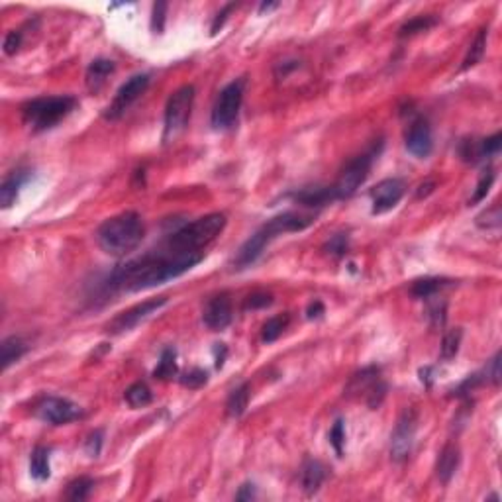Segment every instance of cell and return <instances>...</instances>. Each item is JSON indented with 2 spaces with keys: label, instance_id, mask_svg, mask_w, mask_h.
Here are the masks:
<instances>
[{
  "label": "cell",
  "instance_id": "obj_38",
  "mask_svg": "<svg viewBox=\"0 0 502 502\" xmlns=\"http://www.w3.org/2000/svg\"><path fill=\"white\" fill-rule=\"evenodd\" d=\"M330 443L334 445L336 454L342 457V455H343V445H345V424H343L342 418H338V420L334 422V426H331Z\"/></svg>",
  "mask_w": 502,
  "mask_h": 502
},
{
  "label": "cell",
  "instance_id": "obj_37",
  "mask_svg": "<svg viewBox=\"0 0 502 502\" xmlns=\"http://www.w3.org/2000/svg\"><path fill=\"white\" fill-rule=\"evenodd\" d=\"M206 380H209V373L204 369L195 367L181 377V385L186 389H200V387L206 385Z\"/></svg>",
  "mask_w": 502,
  "mask_h": 502
},
{
  "label": "cell",
  "instance_id": "obj_30",
  "mask_svg": "<svg viewBox=\"0 0 502 502\" xmlns=\"http://www.w3.org/2000/svg\"><path fill=\"white\" fill-rule=\"evenodd\" d=\"M438 24V18L436 16H416L412 20H408L405 24L400 26L398 30V36L400 37H412L416 34H422V32H428L429 28Z\"/></svg>",
  "mask_w": 502,
  "mask_h": 502
},
{
  "label": "cell",
  "instance_id": "obj_20",
  "mask_svg": "<svg viewBox=\"0 0 502 502\" xmlns=\"http://www.w3.org/2000/svg\"><path fill=\"white\" fill-rule=\"evenodd\" d=\"M114 69H116V63L112 61V59H95V61L86 67V88L90 93H98L102 86L106 85V81L114 73Z\"/></svg>",
  "mask_w": 502,
  "mask_h": 502
},
{
  "label": "cell",
  "instance_id": "obj_19",
  "mask_svg": "<svg viewBox=\"0 0 502 502\" xmlns=\"http://www.w3.org/2000/svg\"><path fill=\"white\" fill-rule=\"evenodd\" d=\"M326 479V467L318 459H305V463L300 467V483L302 489L308 496H312L314 492H318Z\"/></svg>",
  "mask_w": 502,
  "mask_h": 502
},
{
  "label": "cell",
  "instance_id": "obj_46",
  "mask_svg": "<svg viewBox=\"0 0 502 502\" xmlns=\"http://www.w3.org/2000/svg\"><path fill=\"white\" fill-rule=\"evenodd\" d=\"M255 496H258V492H255L253 483H244L240 490L235 492V501H253Z\"/></svg>",
  "mask_w": 502,
  "mask_h": 502
},
{
  "label": "cell",
  "instance_id": "obj_34",
  "mask_svg": "<svg viewBox=\"0 0 502 502\" xmlns=\"http://www.w3.org/2000/svg\"><path fill=\"white\" fill-rule=\"evenodd\" d=\"M349 249V238L347 233H336L324 244V251L331 258H343Z\"/></svg>",
  "mask_w": 502,
  "mask_h": 502
},
{
  "label": "cell",
  "instance_id": "obj_49",
  "mask_svg": "<svg viewBox=\"0 0 502 502\" xmlns=\"http://www.w3.org/2000/svg\"><path fill=\"white\" fill-rule=\"evenodd\" d=\"M279 4L277 2H263L261 6H259V12H265V10H273V8H277Z\"/></svg>",
  "mask_w": 502,
  "mask_h": 502
},
{
  "label": "cell",
  "instance_id": "obj_33",
  "mask_svg": "<svg viewBox=\"0 0 502 502\" xmlns=\"http://www.w3.org/2000/svg\"><path fill=\"white\" fill-rule=\"evenodd\" d=\"M502 224V212L499 204L490 206L477 216V226L481 230H499Z\"/></svg>",
  "mask_w": 502,
  "mask_h": 502
},
{
  "label": "cell",
  "instance_id": "obj_17",
  "mask_svg": "<svg viewBox=\"0 0 502 502\" xmlns=\"http://www.w3.org/2000/svg\"><path fill=\"white\" fill-rule=\"evenodd\" d=\"M459 463H461V452H459L457 443H452V441L445 443L440 455H438V461H436V475L443 485H447L454 479L457 469H459Z\"/></svg>",
  "mask_w": 502,
  "mask_h": 502
},
{
  "label": "cell",
  "instance_id": "obj_44",
  "mask_svg": "<svg viewBox=\"0 0 502 502\" xmlns=\"http://www.w3.org/2000/svg\"><path fill=\"white\" fill-rule=\"evenodd\" d=\"M233 8H235V4L232 2V4H226L220 12L216 14V18H214V22H212V28H210V34H212V36H216V34L220 32L222 26L226 24V20H228V16L232 14Z\"/></svg>",
  "mask_w": 502,
  "mask_h": 502
},
{
  "label": "cell",
  "instance_id": "obj_8",
  "mask_svg": "<svg viewBox=\"0 0 502 502\" xmlns=\"http://www.w3.org/2000/svg\"><path fill=\"white\" fill-rule=\"evenodd\" d=\"M244 79L232 81L230 85H226L220 90V95L214 100L212 106V114H210V124L214 130H230L233 124L238 122L240 116V108L244 102Z\"/></svg>",
  "mask_w": 502,
  "mask_h": 502
},
{
  "label": "cell",
  "instance_id": "obj_47",
  "mask_svg": "<svg viewBox=\"0 0 502 502\" xmlns=\"http://www.w3.org/2000/svg\"><path fill=\"white\" fill-rule=\"evenodd\" d=\"M434 191H436V183H434V181H426V183H422L418 186L416 198H426V196L432 195Z\"/></svg>",
  "mask_w": 502,
  "mask_h": 502
},
{
  "label": "cell",
  "instance_id": "obj_15",
  "mask_svg": "<svg viewBox=\"0 0 502 502\" xmlns=\"http://www.w3.org/2000/svg\"><path fill=\"white\" fill-rule=\"evenodd\" d=\"M406 193V183L403 179H385L377 183V186L371 191V200H373V214H385L392 210Z\"/></svg>",
  "mask_w": 502,
  "mask_h": 502
},
{
  "label": "cell",
  "instance_id": "obj_28",
  "mask_svg": "<svg viewBox=\"0 0 502 502\" xmlns=\"http://www.w3.org/2000/svg\"><path fill=\"white\" fill-rule=\"evenodd\" d=\"M175 375H177V354H175V349L167 347L161 354L157 367L153 369V377L157 380H169Z\"/></svg>",
  "mask_w": 502,
  "mask_h": 502
},
{
  "label": "cell",
  "instance_id": "obj_6",
  "mask_svg": "<svg viewBox=\"0 0 502 502\" xmlns=\"http://www.w3.org/2000/svg\"><path fill=\"white\" fill-rule=\"evenodd\" d=\"M380 147H383V144L373 146L369 151L354 157V160L343 167L340 177H338V181L331 184V193H334L336 200H343V198L354 196L359 191V186L367 181L371 165H373L375 157L379 155Z\"/></svg>",
  "mask_w": 502,
  "mask_h": 502
},
{
  "label": "cell",
  "instance_id": "obj_36",
  "mask_svg": "<svg viewBox=\"0 0 502 502\" xmlns=\"http://www.w3.org/2000/svg\"><path fill=\"white\" fill-rule=\"evenodd\" d=\"M502 147V134L496 132L492 134L490 137H485L479 142V149H481V160H489V157H494L501 153Z\"/></svg>",
  "mask_w": 502,
  "mask_h": 502
},
{
  "label": "cell",
  "instance_id": "obj_42",
  "mask_svg": "<svg viewBox=\"0 0 502 502\" xmlns=\"http://www.w3.org/2000/svg\"><path fill=\"white\" fill-rule=\"evenodd\" d=\"M485 375H487V383L494 387L501 385V351L490 359L489 365L485 367Z\"/></svg>",
  "mask_w": 502,
  "mask_h": 502
},
{
  "label": "cell",
  "instance_id": "obj_35",
  "mask_svg": "<svg viewBox=\"0 0 502 502\" xmlns=\"http://www.w3.org/2000/svg\"><path fill=\"white\" fill-rule=\"evenodd\" d=\"M492 183H494V171H492V169L489 167L487 171L481 175V179H479V183H477V189H475V193H473V196H471L469 204H477V202H481V200H485L487 195H489Z\"/></svg>",
  "mask_w": 502,
  "mask_h": 502
},
{
  "label": "cell",
  "instance_id": "obj_32",
  "mask_svg": "<svg viewBox=\"0 0 502 502\" xmlns=\"http://www.w3.org/2000/svg\"><path fill=\"white\" fill-rule=\"evenodd\" d=\"M485 51H487V30H481V32L477 34V37L473 39V44H471L469 51H467L461 69L465 71V69H469V67H475V65L483 59Z\"/></svg>",
  "mask_w": 502,
  "mask_h": 502
},
{
  "label": "cell",
  "instance_id": "obj_11",
  "mask_svg": "<svg viewBox=\"0 0 502 502\" xmlns=\"http://www.w3.org/2000/svg\"><path fill=\"white\" fill-rule=\"evenodd\" d=\"M34 414L51 426H63L83 418V408L63 396H44L34 408Z\"/></svg>",
  "mask_w": 502,
  "mask_h": 502
},
{
  "label": "cell",
  "instance_id": "obj_9",
  "mask_svg": "<svg viewBox=\"0 0 502 502\" xmlns=\"http://www.w3.org/2000/svg\"><path fill=\"white\" fill-rule=\"evenodd\" d=\"M345 394L349 398H363L371 410L379 408L383 398L387 396V383L380 379V369L365 367L357 371L347 383Z\"/></svg>",
  "mask_w": 502,
  "mask_h": 502
},
{
  "label": "cell",
  "instance_id": "obj_7",
  "mask_svg": "<svg viewBox=\"0 0 502 502\" xmlns=\"http://www.w3.org/2000/svg\"><path fill=\"white\" fill-rule=\"evenodd\" d=\"M195 104V86L183 85L173 93L167 106H165V128H163V142H171L183 132L189 124L191 112Z\"/></svg>",
  "mask_w": 502,
  "mask_h": 502
},
{
  "label": "cell",
  "instance_id": "obj_13",
  "mask_svg": "<svg viewBox=\"0 0 502 502\" xmlns=\"http://www.w3.org/2000/svg\"><path fill=\"white\" fill-rule=\"evenodd\" d=\"M414 438H416V412L414 410H405L403 416L398 418L396 426L392 429L391 436V457L392 461L403 463L406 461L412 447H414Z\"/></svg>",
  "mask_w": 502,
  "mask_h": 502
},
{
  "label": "cell",
  "instance_id": "obj_24",
  "mask_svg": "<svg viewBox=\"0 0 502 502\" xmlns=\"http://www.w3.org/2000/svg\"><path fill=\"white\" fill-rule=\"evenodd\" d=\"M30 475L36 481H46L51 475L49 471V450L44 445H37L30 455Z\"/></svg>",
  "mask_w": 502,
  "mask_h": 502
},
{
  "label": "cell",
  "instance_id": "obj_23",
  "mask_svg": "<svg viewBox=\"0 0 502 502\" xmlns=\"http://www.w3.org/2000/svg\"><path fill=\"white\" fill-rule=\"evenodd\" d=\"M249 394H251V389H249L247 383H242L240 387H235L230 392V396L226 400V412H228V416L240 418L244 414L245 408H247V403H249Z\"/></svg>",
  "mask_w": 502,
  "mask_h": 502
},
{
  "label": "cell",
  "instance_id": "obj_5",
  "mask_svg": "<svg viewBox=\"0 0 502 502\" xmlns=\"http://www.w3.org/2000/svg\"><path fill=\"white\" fill-rule=\"evenodd\" d=\"M75 108H77V98L69 95L39 97L28 100L22 106V120L34 132H46L65 120Z\"/></svg>",
  "mask_w": 502,
  "mask_h": 502
},
{
  "label": "cell",
  "instance_id": "obj_16",
  "mask_svg": "<svg viewBox=\"0 0 502 502\" xmlns=\"http://www.w3.org/2000/svg\"><path fill=\"white\" fill-rule=\"evenodd\" d=\"M233 318V308L232 300H230V294L222 293L212 296L206 307L202 310V322L204 326L212 331H222L226 330Z\"/></svg>",
  "mask_w": 502,
  "mask_h": 502
},
{
  "label": "cell",
  "instance_id": "obj_10",
  "mask_svg": "<svg viewBox=\"0 0 502 502\" xmlns=\"http://www.w3.org/2000/svg\"><path fill=\"white\" fill-rule=\"evenodd\" d=\"M151 77L147 73H137L132 75L126 83H124L116 95L112 98V102L108 104V108L104 110V118L106 120H120L126 112L130 110V106L134 104L137 98L142 97L149 86Z\"/></svg>",
  "mask_w": 502,
  "mask_h": 502
},
{
  "label": "cell",
  "instance_id": "obj_4",
  "mask_svg": "<svg viewBox=\"0 0 502 502\" xmlns=\"http://www.w3.org/2000/svg\"><path fill=\"white\" fill-rule=\"evenodd\" d=\"M226 214L222 212H212L202 218H196L195 222L184 224L177 232H173L163 247L175 253H204L206 245H210L222 230L226 228Z\"/></svg>",
  "mask_w": 502,
  "mask_h": 502
},
{
  "label": "cell",
  "instance_id": "obj_3",
  "mask_svg": "<svg viewBox=\"0 0 502 502\" xmlns=\"http://www.w3.org/2000/svg\"><path fill=\"white\" fill-rule=\"evenodd\" d=\"M146 235V226L137 212L126 210L108 220L97 230L98 247L112 258H126L137 249Z\"/></svg>",
  "mask_w": 502,
  "mask_h": 502
},
{
  "label": "cell",
  "instance_id": "obj_29",
  "mask_svg": "<svg viewBox=\"0 0 502 502\" xmlns=\"http://www.w3.org/2000/svg\"><path fill=\"white\" fill-rule=\"evenodd\" d=\"M95 489V481L88 477H79L71 481L69 485H67V490H65V499L67 501H75V502H81V501H86L88 496H90V492Z\"/></svg>",
  "mask_w": 502,
  "mask_h": 502
},
{
  "label": "cell",
  "instance_id": "obj_12",
  "mask_svg": "<svg viewBox=\"0 0 502 502\" xmlns=\"http://www.w3.org/2000/svg\"><path fill=\"white\" fill-rule=\"evenodd\" d=\"M165 305H167V296H157V298L144 300V302H139V305H135V307L120 312V314L106 326V330L110 331V334H116V336H118V334H126V331L134 330L135 326H139V324L146 322L149 316H153L155 312H160Z\"/></svg>",
  "mask_w": 502,
  "mask_h": 502
},
{
  "label": "cell",
  "instance_id": "obj_26",
  "mask_svg": "<svg viewBox=\"0 0 502 502\" xmlns=\"http://www.w3.org/2000/svg\"><path fill=\"white\" fill-rule=\"evenodd\" d=\"M124 400L132 408H144V406L151 405L153 400V394H151V389L147 387L146 383L137 380L134 385H130L126 392H124Z\"/></svg>",
  "mask_w": 502,
  "mask_h": 502
},
{
  "label": "cell",
  "instance_id": "obj_48",
  "mask_svg": "<svg viewBox=\"0 0 502 502\" xmlns=\"http://www.w3.org/2000/svg\"><path fill=\"white\" fill-rule=\"evenodd\" d=\"M307 314H308V318H310V320L320 318V316L324 314V305H322L320 300H314V302H312V305L308 307Z\"/></svg>",
  "mask_w": 502,
  "mask_h": 502
},
{
  "label": "cell",
  "instance_id": "obj_45",
  "mask_svg": "<svg viewBox=\"0 0 502 502\" xmlns=\"http://www.w3.org/2000/svg\"><path fill=\"white\" fill-rule=\"evenodd\" d=\"M429 318H432V326L434 328H438V326H443V322H445V302H434L432 307H429Z\"/></svg>",
  "mask_w": 502,
  "mask_h": 502
},
{
  "label": "cell",
  "instance_id": "obj_27",
  "mask_svg": "<svg viewBox=\"0 0 502 502\" xmlns=\"http://www.w3.org/2000/svg\"><path fill=\"white\" fill-rule=\"evenodd\" d=\"M445 284H447V279H440V277H426V279L414 281V284L410 287V294H412V296H416V298H434V296L440 293Z\"/></svg>",
  "mask_w": 502,
  "mask_h": 502
},
{
  "label": "cell",
  "instance_id": "obj_18",
  "mask_svg": "<svg viewBox=\"0 0 502 502\" xmlns=\"http://www.w3.org/2000/svg\"><path fill=\"white\" fill-rule=\"evenodd\" d=\"M32 179V171L30 169H18V171H12L4 181L0 184V204L2 209H10L16 198H18V193L20 189L24 186L28 181Z\"/></svg>",
  "mask_w": 502,
  "mask_h": 502
},
{
  "label": "cell",
  "instance_id": "obj_41",
  "mask_svg": "<svg viewBox=\"0 0 502 502\" xmlns=\"http://www.w3.org/2000/svg\"><path fill=\"white\" fill-rule=\"evenodd\" d=\"M102 441H104V434L102 429H95L85 441V452L88 457H98L100 450H102Z\"/></svg>",
  "mask_w": 502,
  "mask_h": 502
},
{
  "label": "cell",
  "instance_id": "obj_43",
  "mask_svg": "<svg viewBox=\"0 0 502 502\" xmlns=\"http://www.w3.org/2000/svg\"><path fill=\"white\" fill-rule=\"evenodd\" d=\"M22 32L20 30H12V32H8L6 37H4V53L6 55H16L18 53V49L22 46Z\"/></svg>",
  "mask_w": 502,
  "mask_h": 502
},
{
  "label": "cell",
  "instance_id": "obj_2",
  "mask_svg": "<svg viewBox=\"0 0 502 502\" xmlns=\"http://www.w3.org/2000/svg\"><path fill=\"white\" fill-rule=\"evenodd\" d=\"M312 224H314V218L308 216V214H300V212H282L279 216H273L249 240H245L244 245L238 249V253L233 258L232 267L235 271H244L251 267L275 238H279L282 233L302 232Z\"/></svg>",
  "mask_w": 502,
  "mask_h": 502
},
{
  "label": "cell",
  "instance_id": "obj_40",
  "mask_svg": "<svg viewBox=\"0 0 502 502\" xmlns=\"http://www.w3.org/2000/svg\"><path fill=\"white\" fill-rule=\"evenodd\" d=\"M273 305V296L269 293H263V291H258V293H251L247 298H245V310H258V308H265Z\"/></svg>",
  "mask_w": 502,
  "mask_h": 502
},
{
  "label": "cell",
  "instance_id": "obj_14",
  "mask_svg": "<svg viewBox=\"0 0 502 502\" xmlns=\"http://www.w3.org/2000/svg\"><path fill=\"white\" fill-rule=\"evenodd\" d=\"M405 146L408 153H412L418 160L429 157V153L434 149V135H432V126L424 116L414 118L406 128Z\"/></svg>",
  "mask_w": 502,
  "mask_h": 502
},
{
  "label": "cell",
  "instance_id": "obj_22",
  "mask_svg": "<svg viewBox=\"0 0 502 502\" xmlns=\"http://www.w3.org/2000/svg\"><path fill=\"white\" fill-rule=\"evenodd\" d=\"M0 361H2V369L6 371V369L14 365V363H18L22 357L28 354V345L22 338H16V336H10V338H6V340H2L0 343Z\"/></svg>",
  "mask_w": 502,
  "mask_h": 502
},
{
  "label": "cell",
  "instance_id": "obj_25",
  "mask_svg": "<svg viewBox=\"0 0 502 502\" xmlns=\"http://www.w3.org/2000/svg\"><path fill=\"white\" fill-rule=\"evenodd\" d=\"M289 324H291V314H287V312L284 314H277V316L267 320L263 324V330H261V340H263V343L277 342L282 336V331L289 328Z\"/></svg>",
  "mask_w": 502,
  "mask_h": 502
},
{
  "label": "cell",
  "instance_id": "obj_39",
  "mask_svg": "<svg viewBox=\"0 0 502 502\" xmlns=\"http://www.w3.org/2000/svg\"><path fill=\"white\" fill-rule=\"evenodd\" d=\"M167 2H155L151 10V30L155 34H163L165 30V16H167Z\"/></svg>",
  "mask_w": 502,
  "mask_h": 502
},
{
  "label": "cell",
  "instance_id": "obj_31",
  "mask_svg": "<svg viewBox=\"0 0 502 502\" xmlns=\"http://www.w3.org/2000/svg\"><path fill=\"white\" fill-rule=\"evenodd\" d=\"M461 340H463V330L461 328H454V330L445 331L443 340H441V347H440V357L443 361H452L457 351H459V345H461Z\"/></svg>",
  "mask_w": 502,
  "mask_h": 502
},
{
  "label": "cell",
  "instance_id": "obj_21",
  "mask_svg": "<svg viewBox=\"0 0 502 502\" xmlns=\"http://www.w3.org/2000/svg\"><path fill=\"white\" fill-rule=\"evenodd\" d=\"M294 202L302 204V206H310V209H320V206H326L334 202V193H331V186H307L298 193L293 195Z\"/></svg>",
  "mask_w": 502,
  "mask_h": 502
},
{
  "label": "cell",
  "instance_id": "obj_1",
  "mask_svg": "<svg viewBox=\"0 0 502 502\" xmlns=\"http://www.w3.org/2000/svg\"><path fill=\"white\" fill-rule=\"evenodd\" d=\"M204 259V253H175L161 245L157 251H149L142 258L126 261L112 271L106 279L108 291L137 293L151 287L181 277Z\"/></svg>",
  "mask_w": 502,
  "mask_h": 502
}]
</instances>
